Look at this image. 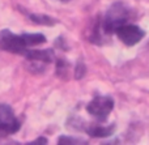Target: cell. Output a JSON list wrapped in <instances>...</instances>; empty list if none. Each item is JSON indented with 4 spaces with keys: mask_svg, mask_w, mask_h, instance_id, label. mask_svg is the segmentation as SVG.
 Listing matches in <instances>:
<instances>
[{
    "mask_svg": "<svg viewBox=\"0 0 149 145\" xmlns=\"http://www.w3.org/2000/svg\"><path fill=\"white\" fill-rule=\"evenodd\" d=\"M24 38L28 44V47L33 46H39V44L46 43V37L41 33H24Z\"/></svg>",
    "mask_w": 149,
    "mask_h": 145,
    "instance_id": "obj_8",
    "label": "cell"
},
{
    "mask_svg": "<svg viewBox=\"0 0 149 145\" xmlns=\"http://www.w3.org/2000/svg\"><path fill=\"white\" fill-rule=\"evenodd\" d=\"M28 49L24 34H15L8 29L0 31V50L22 55Z\"/></svg>",
    "mask_w": 149,
    "mask_h": 145,
    "instance_id": "obj_2",
    "label": "cell"
},
{
    "mask_svg": "<svg viewBox=\"0 0 149 145\" xmlns=\"http://www.w3.org/2000/svg\"><path fill=\"white\" fill-rule=\"evenodd\" d=\"M37 144H39V145L47 144V139L46 137H39V139H37V140L31 141V143H28V145H37Z\"/></svg>",
    "mask_w": 149,
    "mask_h": 145,
    "instance_id": "obj_13",
    "label": "cell"
},
{
    "mask_svg": "<svg viewBox=\"0 0 149 145\" xmlns=\"http://www.w3.org/2000/svg\"><path fill=\"white\" fill-rule=\"evenodd\" d=\"M68 71H70V63L64 59H59L56 62V73L62 78L68 77Z\"/></svg>",
    "mask_w": 149,
    "mask_h": 145,
    "instance_id": "obj_10",
    "label": "cell"
},
{
    "mask_svg": "<svg viewBox=\"0 0 149 145\" xmlns=\"http://www.w3.org/2000/svg\"><path fill=\"white\" fill-rule=\"evenodd\" d=\"M62 1H67V0H62Z\"/></svg>",
    "mask_w": 149,
    "mask_h": 145,
    "instance_id": "obj_14",
    "label": "cell"
},
{
    "mask_svg": "<svg viewBox=\"0 0 149 145\" xmlns=\"http://www.w3.org/2000/svg\"><path fill=\"white\" fill-rule=\"evenodd\" d=\"M85 72H86V67H85V64L82 63V60H79L76 67H74V77H76L77 80H80V78L85 75Z\"/></svg>",
    "mask_w": 149,
    "mask_h": 145,
    "instance_id": "obj_12",
    "label": "cell"
},
{
    "mask_svg": "<svg viewBox=\"0 0 149 145\" xmlns=\"http://www.w3.org/2000/svg\"><path fill=\"white\" fill-rule=\"evenodd\" d=\"M29 18H30L33 22L43 25V26H52L54 24H56V20H54V18L49 15H30Z\"/></svg>",
    "mask_w": 149,
    "mask_h": 145,
    "instance_id": "obj_9",
    "label": "cell"
},
{
    "mask_svg": "<svg viewBox=\"0 0 149 145\" xmlns=\"http://www.w3.org/2000/svg\"><path fill=\"white\" fill-rule=\"evenodd\" d=\"M58 144L59 145H74V144H86V141H84L82 139H77V137H71V136H60L58 139Z\"/></svg>",
    "mask_w": 149,
    "mask_h": 145,
    "instance_id": "obj_11",
    "label": "cell"
},
{
    "mask_svg": "<svg viewBox=\"0 0 149 145\" xmlns=\"http://www.w3.org/2000/svg\"><path fill=\"white\" fill-rule=\"evenodd\" d=\"M21 128V120L15 115L12 107L0 103V133L12 135Z\"/></svg>",
    "mask_w": 149,
    "mask_h": 145,
    "instance_id": "obj_4",
    "label": "cell"
},
{
    "mask_svg": "<svg viewBox=\"0 0 149 145\" xmlns=\"http://www.w3.org/2000/svg\"><path fill=\"white\" fill-rule=\"evenodd\" d=\"M115 34L128 47L137 44L145 37V31L140 26L134 25V24H124V25L119 26L115 30Z\"/></svg>",
    "mask_w": 149,
    "mask_h": 145,
    "instance_id": "obj_5",
    "label": "cell"
},
{
    "mask_svg": "<svg viewBox=\"0 0 149 145\" xmlns=\"http://www.w3.org/2000/svg\"><path fill=\"white\" fill-rule=\"evenodd\" d=\"M114 130H115V124H110V126H95V124H92V126H88L85 128V132L88 133L89 136L92 137H109L114 133Z\"/></svg>",
    "mask_w": 149,
    "mask_h": 145,
    "instance_id": "obj_7",
    "label": "cell"
},
{
    "mask_svg": "<svg viewBox=\"0 0 149 145\" xmlns=\"http://www.w3.org/2000/svg\"><path fill=\"white\" fill-rule=\"evenodd\" d=\"M114 109V99L109 96H95L88 103L86 111L98 122H105Z\"/></svg>",
    "mask_w": 149,
    "mask_h": 145,
    "instance_id": "obj_3",
    "label": "cell"
},
{
    "mask_svg": "<svg viewBox=\"0 0 149 145\" xmlns=\"http://www.w3.org/2000/svg\"><path fill=\"white\" fill-rule=\"evenodd\" d=\"M130 16H131V10L123 3H114L107 9L105 18H103L102 24H101L103 33L105 34L115 33V30L119 26L128 22Z\"/></svg>",
    "mask_w": 149,
    "mask_h": 145,
    "instance_id": "obj_1",
    "label": "cell"
},
{
    "mask_svg": "<svg viewBox=\"0 0 149 145\" xmlns=\"http://www.w3.org/2000/svg\"><path fill=\"white\" fill-rule=\"evenodd\" d=\"M24 56L28 60L33 63H38V64H49V63H52L55 59V54L52 49H28L25 52H24Z\"/></svg>",
    "mask_w": 149,
    "mask_h": 145,
    "instance_id": "obj_6",
    "label": "cell"
}]
</instances>
